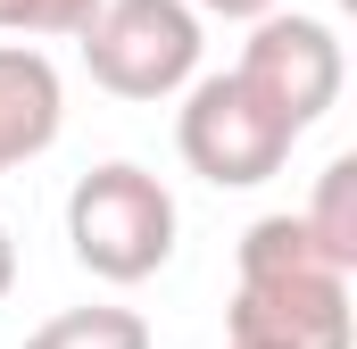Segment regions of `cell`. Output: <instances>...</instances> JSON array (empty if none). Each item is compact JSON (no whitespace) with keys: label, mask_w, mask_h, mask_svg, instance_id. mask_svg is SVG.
Returning a JSON list of instances; mask_svg holds the SVG:
<instances>
[{"label":"cell","mask_w":357,"mask_h":349,"mask_svg":"<svg viewBox=\"0 0 357 349\" xmlns=\"http://www.w3.org/2000/svg\"><path fill=\"white\" fill-rule=\"evenodd\" d=\"M175 233H183L175 191L133 158H108L67 191V250H75V266L91 283H116V291L150 283L175 258Z\"/></svg>","instance_id":"obj_1"},{"label":"cell","mask_w":357,"mask_h":349,"mask_svg":"<svg viewBox=\"0 0 357 349\" xmlns=\"http://www.w3.org/2000/svg\"><path fill=\"white\" fill-rule=\"evenodd\" d=\"M291 142H299V133H291V125H282V117H274V108L241 84L233 67H225V75H191V84H183L175 150H183V167L199 174V183H216V191H250V183L282 174Z\"/></svg>","instance_id":"obj_2"},{"label":"cell","mask_w":357,"mask_h":349,"mask_svg":"<svg viewBox=\"0 0 357 349\" xmlns=\"http://www.w3.org/2000/svg\"><path fill=\"white\" fill-rule=\"evenodd\" d=\"M75 42H84L91 84L116 91V100H175L199 75V50H208L199 17L183 0H100V17Z\"/></svg>","instance_id":"obj_3"},{"label":"cell","mask_w":357,"mask_h":349,"mask_svg":"<svg viewBox=\"0 0 357 349\" xmlns=\"http://www.w3.org/2000/svg\"><path fill=\"white\" fill-rule=\"evenodd\" d=\"M233 75L266 100L274 117L291 125V133H307L341 84H349V59H341V34L324 25V17H299V8H274L250 25V42H241V59H233Z\"/></svg>","instance_id":"obj_4"},{"label":"cell","mask_w":357,"mask_h":349,"mask_svg":"<svg viewBox=\"0 0 357 349\" xmlns=\"http://www.w3.org/2000/svg\"><path fill=\"white\" fill-rule=\"evenodd\" d=\"M225 349H349V274H250L233 283Z\"/></svg>","instance_id":"obj_5"},{"label":"cell","mask_w":357,"mask_h":349,"mask_svg":"<svg viewBox=\"0 0 357 349\" xmlns=\"http://www.w3.org/2000/svg\"><path fill=\"white\" fill-rule=\"evenodd\" d=\"M67 125V91H59V67L33 50V42H0V174L33 167Z\"/></svg>","instance_id":"obj_6"},{"label":"cell","mask_w":357,"mask_h":349,"mask_svg":"<svg viewBox=\"0 0 357 349\" xmlns=\"http://www.w3.org/2000/svg\"><path fill=\"white\" fill-rule=\"evenodd\" d=\"M299 225H307V242L341 266V274H357V158H349V150H341V158H324L316 200L299 208Z\"/></svg>","instance_id":"obj_7"},{"label":"cell","mask_w":357,"mask_h":349,"mask_svg":"<svg viewBox=\"0 0 357 349\" xmlns=\"http://www.w3.org/2000/svg\"><path fill=\"white\" fill-rule=\"evenodd\" d=\"M307 266L341 274V266L307 242V225H299V216H258V225L241 233V250H233V283H250V274H307Z\"/></svg>","instance_id":"obj_8"},{"label":"cell","mask_w":357,"mask_h":349,"mask_svg":"<svg viewBox=\"0 0 357 349\" xmlns=\"http://www.w3.org/2000/svg\"><path fill=\"white\" fill-rule=\"evenodd\" d=\"M25 349H150V325H142L133 308L91 299V308H59V316H50Z\"/></svg>","instance_id":"obj_9"},{"label":"cell","mask_w":357,"mask_h":349,"mask_svg":"<svg viewBox=\"0 0 357 349\" xmlns=\"http://www.w3.org/2000/svg\"><path fill=\"white\" fill-rule=\"evenodd\" d=\"M91 17H100V0H0V34H17V42H75Z\"/></svg>","instance_id":"obj_10"},{"label":"cell","mask_w":357,"mask_h":349,"mask_svg":"<svg viewBox=\"0 0 357 349\" xmlns=\"http://www.w3.org/2000/svg\"><path fill=\"white\" fill-rule=\"evenodd\" d=\"M191 17H225V25H258V17H274L282 0H183Z\"/></svg>","instance_id":"obj_11"},{"label":"cell","mask_w":357,"mask_h":349,"mask_svg":"<svg viewBox=\"0 0 357 349\" xmlns=\"http://www.w3.org/2000/svg\"><path fill=\"white\" fill-rule=\"evenodd\" d=\"M17 291V242H8V225H0V299Z\"/></svg>","instance_id":"obj_12"}]
</instances>
